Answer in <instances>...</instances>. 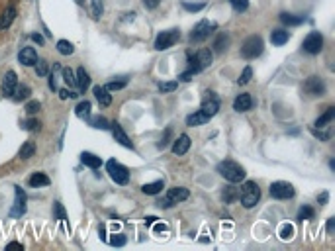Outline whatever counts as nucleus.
Segmentation results:
<instances>
[{"instance_id":"38","label":"nucleus","mask_w":335,"mask_h":251,"mask_svg":"<svg viewBox=\"0 0 335 251\" xmlns=\"http://www.w3.org/2000/svg\"><path fill=\"white\" fill-rule=\"evenodd\" d=\"M278 235H280V239H284V241L292 239V237H294V226H292V224H282Z\"/></svg>"},{"instance_id":"25","label":"nucleus","mask_w":335,"mask_h":251,"mask_svg":"<svg viewBox=\"0 0 335 251\" xmlns=\"http://www.w3.org/2000/svg\"><path fill=\"white\" fill-rule=\"evenodd\" d=\"M81 163L87 165V167H90V169H98V167L102 165V159L96 157V155L90 153V151H83V153H81Z\"/></svg>"},{"instance_id":"5","label":"nucleus","mask_w":335,"mask_h":251,"mask_svg":"<svg viewBox=\"0 0 335 251\" xmlns=\"http://www.w3.org/2000/svg\"><path fill=\"white\" fill-rule=\"evenodd\" d=\"M265 51V42H263V38L261 36H249L245 42H243V46H241V55L245 57V59H257L261 53Z\"/></svg>"},{"instance_id":"47","label":"nucleus","mask_w":335,"mask_h":251,"mask_svg":"<svg viewBox=\"0 0 335 251\" xmlns=\"http://www.w3.org/2000/svg\"><path fill=\"white\" fill-rule=\"evenodd\" d=\"M63 79H65V83H67L69 87H75V85H77V79H75V73H73L71 69H63Z\"/></svg>"},{"instance_id":"40","label":"nucleus","mask_w":335,"mask_h":251,"mask_svg":"<svg viewBox=\"0 0 335 251\" xmlns=\"http://www.w3.org/2000/svg\"><path fill=\"white\" fill-rule=\"evenodd\" d=\"M231 6H233V10L237 12V14H241V12H245L247 8H249V0H227Z\"/></svg>"},{"instance_id":"43","label":"nucleus","mask_w":335,"mask_h":251,"mask_svg":"<svg viewBox=\"0 0 335 251\" xmlns=\"http://www.w3.org/2000/svg\"><path fill=\"white\" fill-rule=\"evenodd\" d=\"M106 243H110V245H114V247H124V245H126V235L118 233V235L110 237V239H108Z\"/></svg>"},{"instance_id":"7","label":"nucleus","mask_w":335,"mask_h":251,"mask_svg":"<svg viewBox=\"0 0 335 251\" xmlns=\"http://www.w3.org/2000/svg\"><path fill=\"white\" fill-rule=\"evenodd\" d=\"M216 22H208V20H202L194 26V30L190 32V42L194 44H200V42H206L214 32H216Z\"/></svg>"},{"instance_id":"36","label":"nucleus","mask_w":335,"mask_h":251,"mask_svg":"<svg viewBox=\"0 0 335 251\" xmlns=\"http://www.w3.org/2000/svg\"><path fill=\"white\" fill-rule=\"evenodd\" d=\"M128 85V77H118L116 81H110L108 85H106V89L108 91H120V89H124Z\"/></svg>"},{"instance_id":"59","label":"nucleus","mask_w":335,"mask_h":251,"mask_svg":"<svg viewBox=\"0 0 335 251\" xmlns=\"http://www.w3.org/2000/svg\"><path fill=\"white\" fill-rule=\"evenodd\" d=\"M333 228H335V220H333V218H329V222H327V231L331 233V231H333Z\"/></svg>"},{"instance_id":"15","label":"nucleus","mask_w":335,"mask_h":251,"mask_svg":"<svg viewBox=\"0 0 335 251\" xmlns=\"http://www.w3.org/2000/svg\"><path fill=\"white\" fill-rule=\"evenodd\" d=\"M16 85H18L16 73H14V71H8V73L4 75V79H2V94H4V96H12Z\"/></svg>"},{"instance_id":"33","label":"nucleus","mask_w":335,"mask_h":251,"mask_svg":"<svg viewBox=\"0 0 335 251\" xmlns=\"http://www.w3.org/2000/svg\"><path fill=\"white\" fill-rule=\"evenodd\" d=\"M313 216H315V210H313L312 206H302L300 210H298V216H296V220L298 222H304V220H313Z\"/></svg>"},{"instance_id":"54","label":"nucleus","mask_w":335,"mask_h":251,"mask_svg":"<svg viewBox=\"0 0 335 251\" xmlns=\"http://www.w3.org/2000/svg\"><path fill=\"white\" fill-rule=\"evenodd\" d=\"M167 226H165V224H159V222H155V224H153V231H155V233H161V231H167Z\"/></svg>"},{"instance_id":"30","label":"nucleus","mask_w":335,"mask_h":251,"mask_svg":"<svg viewBox=\"0 0 335 251\" xmlns=\"http://www.w3.org/2000/svg\"><path fill=\"white\" fill-rule=\"evenodd\" d=\"M30 96V87H26V85H16V89H14V94L10 96L14 102H22Z\"/></svg>"},{"instance_id":"55","label":"nucleus","mask_w":335,"mask_h":251,"mask_svg":"<svg viewBox=\"0 0 335 251\" xmlns=\"http://www.w3.org/2000/svg\"><path fill=\"white\" fill-rule=\"evenodd\" d=\"M327 200H329V194H327V192H321V196H317V202H319V204H327Z\"/></svg>"},{"instance_id":"37","label":"nucleus","mask_w":335,"mask_h":251,"mask_svg":"<svg viewBox=\"0 0 335 251\" xmlns=\"http://www.w3.org/2000/svg\"><path fill=\"white\" fill-rule=\"evenodd\" d=\"M57 51H59L61 55H71V53L75 51V47H73V44L67 42V40H59V42H57Z\"/></svg>"},{"instance_id":"52","label":"nucleus","mask_w":335,"mask_h":251,"mask_svg":"<svg viewBox=\"0 0 335 251\" xmlns=\"http://www.w3.org/2000/svg\"><path fill=\"white\" fill-rule=\"evenodd\" d=\"M98 235H100V239H102V241H108V235H106V226H104V224H100V228H98Z\"/></svg>"},{"instance_id":"26","label":"nucleus","mask_w":335,"mask_h":251,"mask_svg":"<svg viewBox=\"0 0 335 251\" xmlns=\"http://www.w3.org/2000/svg\"><path fill=\"white\" fill-rule=\"evenodd\" d=\"M227 46H229V36H227L225 32H220V34L216 36L214 44H212L214 51H216V53H222V51H225V49H227Z\"/></svg>"},{"instance_id":"51","label":"nucleus","mask_w":335,"mask_h":251,"mask_svg":"<svg viewBox=\"0 0 335 251\" xmlns=\"http://www.w3.org/2000/svg\"><path fill=\"white\" fill-rule=\"evenodd\" d=\"M55 214H57L59 220H65V210H63V206L59 204V202H55Z\"/></svg>"},{"instance_id":"49","label":"nucleus","mask_w":335,"mask_h":251,"mask_svg":"<svg viewBox=\"0 0 335 251\" xmlns=\"http://www.w3.org/2000/svg\"><path fill=\"white\" fill-rule=\"evenodd\" d=\"M310 132H312L315 137H319L321 141H329V137H331V134H329V132H325V134H323V132H319L317 128H310Z\"/></svg>"},{"instance_id":"12","label":"nucleus","mask_w":335,"mask_h":251,"mask_svg":"<svg viewBox=\"0 0 335 251\" xmlns=\"http://www.w3.org/2000/svg\"><path fill=\"white\" fill-rule=\"evenodd\" d=\"M304 92L308 96H323L325 94V83H323V79L317 77V75L308 77L306 83H304Z\"/></svg>"},{"instance_id":"34","label":"nucleus","mask_w":335,"mask_h":251,"mask_svg":"<svg viewBox=\"0 0 335 251\" xmlns=\"http://www.w3.org/2000/svg\"><path fill=\"white\" fill-rule=\"evenodd\" d=\"M235 198H237V188H235V186H225L222 192L223 202H225V204H231Z\"/></svg>"},{"instance_id":"9","label":"nucleus","mask_w":335,"mask_h":251,"mask_svg":"<svg viewBox=\"0 0 335 251\" xmlns=\"http://www.w3.org/2000/svg\"><path fill=\"white\" fill-rule=\"evenodd\" d=\"M218 110H220V98H218V94L212 91H206L204 92V98H202L200 112L212 120L214 116L218 114Z\"/></svg>"},{"instance_id":"8","label":"nucleus","mask_w":335,"mask_h":251,"mask_svg":"<svg viewBox=\"0 0 335 251\" xmlns=\"http://www.w3.org/2000/svg\"><path fill=\"white\" fill-rule=\"evenodd\" d=\"M180 40V32L177 28H171V30H163V32H159L155 38V49L159 51H163V49H169V47H173L177 42Z\"/></svg>"},{"instance_id":"21","label":"nucleus","mask_w":335,"mask_h":251,"mask_svg":"<svg viewBox=\"0 0 335 251\" xmlns=\"http://www.w3.org/2000/svg\"><path fill=\"white\" fill-rule=\"evenodd\" d=\"M77 87H79V91H81V94H85L87 92V89L90 87V75L85 71V67H79L77 69Z\"/></svg>"},{"instance_id":"46","label":"nucleus","mask_w":335,"mask_h":251,"mask_svg":"<svg viewBox=\"0 0 335 251\" xmlns=\"http://www.w3.org/2000/svg\"><path fill=\"white\" fill-rule=\"evenodd\" d=\"M182 6H184V10H188V12H198V10L204 8V2H194V4H192V2H186V0H184Z\"/></svg>"},{"instance_id":"61","label":"nucleus","mask_w":335,"mask_h":251,"mask_svg":"<svg viewBox=\"0 0 335 251\" xmlns=\"http://www.w3.org/2000/svg\"><path fill=\"white\" fill-rule=\"evenodd\" d=\"M8 247H20V249H22V243H18V241H10Z\"/></svg>"},{"instance_id":"3","label":"nucleus","mask_w":335,"mask_h":251,"mask_svg":"<svg viewBox=\"0 0 335 251\" xmlns=\"http://www.w3.org/2000/svg\"><path fill=\"white\" fill-rule=\"evenodd\" d=\"M186 198H188V188H184V186H173V188H169V192L163 198L157 200L155 204L161 210H169V208H173V206L179 204V202H184Z\"/></svg>"},{"instance_id":"27","label":"nucleus","mask_w":335,"mask_h":251,"mask_svg":"<svg viewBox=\"0 0 335 251\" xmlns=\"http://www.w3.org/2000/svg\"><path fill=\"white\" fill-rule=\"evenodd\" d=\"M14 18H16V8L10 4L4 12H2V16H0V30H4V28H8L10 24L14 22Z\"/></svg>"},{"instance_id":"13","label":"nucleus","mask_w":335,"mask_h":251,"mask_svg":"<svg viewBox=\"0 0 335 251\" xmlns=\"http://www.w3.org/2000/svg\"><path fill=\"white\" fill-rule=\"evenodd\" d=\"M14 194H16V198H14V206H12V210H10V218H22L24 214H26V192H24L20 186H14Z\"/></svg>"},{"instance_id":"57","label":"nucleus","mask_w":335,"mask_h":251,"mask_svg":"<svg viewBox=\"0 0 335 251\" xmlns=\"http://www.w3.org/2000/svg\"><path fill=\"white\" fill-rule=\"evenodd\" d=\"M49 89H51V91H55V89H57V85H55V75H53V73L49 75Z\"/></svg>"},{"instance_id":"23","label":"nucleus","mask_w":335,"mask_h":251,"mask_svg":"<svg viewBox=\"0 0 335 251\" xmlns=\"http://www.w3.org/2000/svg\"><path fill=\"white\" fill-rule=\"evenodd\" d=\"M280 22L286 24V26H300V24L306 22V16H304V14H290V12H282V14H280Z\"/></svg>"},{"instance_id":"17","label":"nucleus","mask_w":335,"mask_h":251,"mask_svg":"<svg viewBox=\"0 0 335 251\" xmlns=\"http://www.w3.org/2000/svg\"><path fill=\"white\" fill-rule=\"evenodd\" d=\"M18 61L22 63L24 67H32V65H36V61H38V53H36V49H34V47H22L20 53H18Z\"/></svg>"},{"instance_id":"44","label":"nucleus","mask_w":335,"mask_h":251,"mask_svg":"<svg viewBox=\"0 0 335 251\" xmlns=\"http://www.w3.org/2000/svg\"><path fill=\"white\" fill-rule=\"evenodd\" d=\"M251 77H253V69L247 65V67L243 69V73H241V77L237 79V83H239V85H247V83L251 81Z\"/></svg>"},{"instance_id":"29","label":"nucleus","mask_w":335,"mask_h":251,"mask_svg":"<svg viewBox=\"0 0 335 251\" xmlns=\"http://www.w3.org/2000/svg\"><path fill=\"white\" fill-rule=\"evenodd\" d=\"M163 188H165V183H163V181H155V183L143 184V186H141V192H143V194H149V196H153V194H159Z\"/></svg>"},{"instance_id":"6","label":"nucleus","mask_w":335,"mask_h":251,"mask_svg":"<svg viewBox=\"0 0 335 251\" xmlns=\"http://www.w3.org/2000/svg\"><path fill=\"white\" fill-rule=\"evenodd\" d=\"M106 171H108L110 179L116 184H122V186H124V184L130 183V171H128V167H124L122 163H118L116 159H110L106 163Z\"/></svg>"},{"instance_id":"60","label":"nucleus","mask_w":335,"mask_h":251,"mask_svg":"<svg viewBox=\"0 0 335 251\" xmlns=\"http://www.w3.org/2000/svg\"><path fill=\"white\" fill-rule=\"evenodd\" d=\"M59 96H61V100L69 98V91H67V89H61V91H59Z\"/></svg>"},{"instance_id":"48","label":"nucleus","mask_w":335,"mask_h":251,"mask_svg":"<svg viewBox=\"0 0 335 251\" xmlns=\"http://www.w3.org/2000/svg\"><path fill=\"white\" fill-rule=\"evenodd\" d=\"M36 73H38V77H45L49 73L47 61H36Z\"/></svg>"},{"instance_id":"20","label":"nucleus","mask_w":335,"mask_h":251,"mask_svg":"<svg viewBox=\"0 0 335 251\" xmlns=\"http://www.w3.org/2000/svg\"><path fill=\"white\" fill-rule=\"evenodd\" d=\"M188 149H190V137L186 134H182L175 139V143H173V153L175 155H184Z\"/></svg>"},{"instance_id":"35","label":"nucleus","mask_w":335,"mask_h":251,"mask_svg":"<svg viewBox=\"0 0 335 251\" xmlns=\"http://www.w3.org/2000/svg\"><path fill=\"white\" fill-rule=\"evenodd\" d=\"M90 102L89 100H83V102H79L77 104V108H75V114L79 116V118H89L90 116Z\"/></svg>"},{"instance_id":"11","label":"nucleus","mask_w":335,"mask_h":251,"mask_svg":"<svg viewBox=\"0 0 335 251\" xmlns=\"http://www.w3.org/2000/svg\"><path fill=\"white\" fill-rule=\"evenodd\" d=\"M268 192L276 200H288V198L294 196V186L290 183H286V181H276V183L270 184Z\"/></svg>"},{"instance_id":"1","label":"nucleus","mask_w":335,"mask_h":251,"mask_svg":"<svg viewBox=\"0 0 335 251\" xmlns=\"http://www.w3.org/2000/svg\"><path fill=\"white\" fill-rule=\"evenodd\" d=\"M216 171L222 175L227 183H231V184H237V183H241V181H245V175H247L245 169H243L239 163H235V161H231V159H225L222 161V163H218Z\"/></svg>"},{"instance_id":"2","label":"nucleus","mask_w":335,"mask_h":251,"mask_svg":"<svg viewBox=\"0 0 335 251\" xmlns=\"http://www.w3.org/2000/svg\"><path fill=\"white\" fill-rule=\"evenodd\" d=\"M237 198L241 200L243 208H247V210L255 208V206L259 204V200H261V188H259V184L255 183V181H245V183L241 184V188L237 190Z\"/></svg>"},{"instance_id":"10","label":"nucleus","mask_w":335,"mask_h":251,"mask_svg":"<svg viewBox=\"0 0 335 251\" xmlns=\"http://www.w3.org/2000/svg\"><path fill=\"white\" fill-rule=\"evenodd\" d=\"M302 49L310 55H317L323 49V36L319 32H310L302 42Z\"/></svg>"},{"instance_id":"39","label":"nucleus","mask_w":335,"mask_h":251,"mask_svg":"<svg viewBox=\"0 0 335 251\" xmlns=\"http://www.w3.org/2000/svg\"><path fill=\"white\" fill-rule=\"evenodd\" d=\"M40 108H42L40 100H30V102H26V106H24V110H26V114L28 116L38 114V112H40Z\"/></svg>"},{"instance_id":"31","label":"nucleus","mask_w":335,"mask_h":251,"mask_svg":"<svg viewBox=\"0 0 335 251\" xmlns=\"http://www.w3.org/2000/svg\"><path fill=\"white\" fill-rule=\"evenodd\" d=\"M89 124L96 130H108L110 128V122L104 116H92V118H89Z\"/></svg>"},{"instance_id":"53","label":"nucleus","mask_w":335,"mask_h":251,"mask_svg":"<svg viewBox=\"0 0 335 251\" xmlns=\"http://www.w3.org/2000/svg\"><path fill=\"white\" fill-rule=\"evenodd\" d=\"M159 2H161V0H143L145 8H149V10H153V8H157V6H159Z\"/></svg>"},{"instance_id":"4","label":"nucleus","mask_w":335,"mask_h":251,"mask_svg":"<svg viewBox=\"0 0 335 251\" xmlns=\"http://www.w3.org/2000/svg\"><path fill=\"white\" fill-rule=\"evenodd\" d=\"M212 59H214V55H212L210 49H198L194 55H188V69L194 75H198L200 71H204V69H208L212 65Z\"/></svg>"},{"instance_id":"16","label":"nucleus","mask_w":335,"mask_h":251,"mask_svg":"<svg viewBox=\"0 0 335 251\" xmlns=\"http://www.w3.org/2000/svg\"><path fill=\"white\" fill-rule=\"evenodd\" d=\"M112 126V136H114V139L120 143V145H124V147H128V149H134V143L130 141V137H128V134L122 130V126L120 124H110Z\"/></svg>"},{"instance_id":"50","label":"nucleus","mask_w":335,"mask_h":251,"mask_svg":"<svg viewBox=\"0 0 335 251\" xmlns=\"http://www.w3.org/2000/svg\"><path fill=\"white\" fill-rule=\"evenodd\" d=\"M171 134H173V130H171V128H167L165 136L161 137V141H159V147H161V149H163V147H167V145L171 143V141H169V139H171Z\"/></svg>"},{"instance_id":"32","label":"nucleus","mask_w":335,"mask_h":251,"mask_svg":"<svg viewBox=\"0 0 335 251\" xmlns=\"http://www.w3.org/2000/svg\"><path fill=\"white\" fill-rule=\"evenodd\" d=\"M34 153H36L34 141H26L22 147H20V151H18V157L20 159H30V157H34Z\"/></svg>"},{"instance_id":"58","label":"nucleus","mask_w":335,"mask_h":251,"mask_svg":"<svg viewBox=\"0 0 335 251\" xmlns=\"http://www.w3.org/2000/svg\"><path fill=\"white\" fill-rule=\"evenodd\" d=\"M32 40H34V42H38V44H44V38H42L40 34H32Z\"/></svg>"},{"instance_id":"41","label":"nucleus","mask_w":335,"mask_h":251,"mask_svg":"<svg viewBox=\"0 0 335 251\" xmlns=\"http://www.w3.org/2000/svg\"><path fill=\"white\" fill-rule=\"evenodd\" d=\"M22 128L26 132H38V130H40V122H38L36 118H30V120L22 122Z\"/></svg>"},{"instance_id":"56","label":"nucleus","mask_w":335,"mask_h":251,"mask_svg":"<svg viewBox=\"0 0 335 251\" xmlns=\"http://www.w3.org/2000/svg\"><path fill=\"white\" fill-rule=\"evenodd\" d=\"M157 220H159L157 216H147V218H145V226H153Z\"/></svg>"},{"instance_id":"14","label":"nucleus","mask_w":335,"mask_h":251,"mask_svg":"<svg viewBox=\"0 0 335 251\" xmlns=\"http://www.w3.org/2000/svg\"><path fill=\"white\" fill-rule=\"evenodd\" d=\"M251 108H253V98H251L249 92H241V94L235 96V100H233V110L235 112H249Z\"/></svg>"},{"instance_id":"62","label":"nucleus","mask_w":335,"mask_h":251,"mask_svg":"<svg viewBox=\"0 0 335 251\" xmlns=\"http://www.w3.org/2000/svg\"><path fill=\"white\" fill-rule=\"evenodd\" d=\"M77 2H83V0H77Z\"/></svg>"},{"instance_id":"24","label":"nucleus","mask_w":335,"mask_h":251,"mask_svg":"<svg viewBox=\"0 0 335 251\" xmlns=\"http://www.w3.org/2000/svg\"><path fill=\"white\" fill-rule=\"evenodd\" d=\"M49 177L45 175V173H34L30 179H28V184L32 186V188H40V186H49Z\"/></svg>"},{"instance_id":"19","label":"nucleus","mask_w":335,"mask_h":251,"mask_svg":"<svg viewBox=\"0 0 335 251\" xmlns=\"http://www.w3.org/2000/svg\"><path fill=\"white\" fill-rule=\"evenodd\" d=\"M92 92H94V98L98 100V104H100V106H110L112 104V94L106 87L98 85V87H94V89H92Z\"/></svg>"},{"instance_id":"45","label":"nucleus","mask_w":335,"mask_h":251,"mask_svg":"<svg viewBox=\"0 0 335 251\" xmlns=\"http://www.w3.org/2000/svg\"><path fill=\"white\" fill-rule=\"evenodd\" d=\"M179 87V81H171V83H159V91L161 92H173Z\"/></svg>"},{"instance_id":"42","label":"nucleus","mask_w":335,"mask_h":251,"mask_svg":"<svg viewBox=\"0 0 335 251\" xmlns=\"http://www.w3.org/2000/svg\"><path fill=\"white\" fill-rule=\"evenodd\" d=\"M102 12H104V4H102V0H92V18H100L102 16Z\"/></svg>"},{"instance_id":"18","label":"nucleus","mask_w":335,"mask_h":251,"mask_svg":"<svg viewBox=\"0 0 335 251\" xmlns=\"http://www.w3.org/2000/svg\"><path fill=\"white\" fill-rule=\"evenodd\" d=\"M288 40H290V32L284 30V28H276V30L270 32V42H272V46L280 47V46H284Z\"/></svg>"},{"instance_id":"22","label":"nucleus","mask_w":335,"mask_h":251,"mask_svg":"<svg viewBox=\"0 0 335 251\" xmlns=\"http://www.w3.org/2000/svg\"><path fill=\"white\" fill-rule=\"evenodd\" d=\"M333 118H335V106H329L323 114L315 120L313 128H319V130H321V128H327V124H331V122H333Z\"/></svg>"},{"instance_id":"28","label":"nucleus","mask_w":335,"mask_h":251,"mask_svg":"<svg viewBox=\"0 0 335 251\" xmlns=\"http://www.w3.org/2000/svg\"><path fill=\"white\" fill-rule=\"evenodd\" d=\"M206 122H210V118L206 114H202L200 110L198 112H194V114L186 116V126H190V128H194V126H202V124H206Z\"/></svg>"}]
</instances>
